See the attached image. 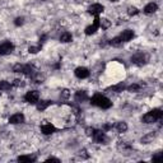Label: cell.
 <instances>
[{"instance_id": "1", "label": "cell", "mask_w": 163, "mask_h": 163, "mask_svg": "<svg viewBox=\"0 0 163 163\" xmlns=\"http://www.w3.org/2000/svg\"><path fill=\"white\" fill-rule=\"evenodd\" d=\"M90 103L93 106H98V107H101V108H105V110L110 108L112 106V102L108 100L107 97H105L102 94H94L93 97H92Z\"/></svg>"}, {"instance_id": "2", "label": "cell", "mask_w": 163, "mask_h": 163, "mask_svg": "<svg viewBox=\"0 0 163 163\" xmlns=\"http://www.w3.org/2000/svg\"><path fill=\"white\" fill-rule=\"evenodd\" d=\"M13 72L14 73H23L27 75H33L34 72L31 65H23V64H16L13 66Z\"/></svg>"}, {"instance_id": "3", "label": "cell", "mask_w": 163, "mask_h": 163, "mask_svg": "<svg viewBox=\"0 0 163 163\" xmlns=\"http://www.w3.org/2000/svg\"><path fill=\"white\" fill-rule=\"evenodd\" d=\"M24 100L26 102L31 103V105H36L40 100V93L37 90H31V92H27L26 96H24Z\"/></svg>"}, {"instance_id": "4", "label": "cell", "mask_w": 163, "mask_h": 163, "mask_svg": "<svg viewBox=\"0 0 163 163\" xmlns=\"http://www.w3.org/2000/svg\"><path fill=\"white\" fill-rule=\"evenodd\" d=\"M148 61V56L144 55V54H136V55H134L131 56V62L133 64H135V65H144V64H147Z\"/></svg>"}, {"instance_id": "5", "label": "cell", "mask_w": 163, "mask_h": 163, "mask_svg": "<svg viewBox=\"0 0 163 163\" xmlns=\"http://www.w3.org/2000/svg\"><path fill=\"white\" fill-rule=\"evenodd\" d=\"M14 51V45L10 42H4L0 45V55H9Z\"/></svg>"}, {"instance_id": "6", "label": "cell", "mask_w": 163, "mask_h": 163, "mask_svg": "<svg viewBox=\"0 0 163 163\" xmlns=\"http://www.w3.org/2000/svg\"><path fill=\"white\" fill-rule=\"evenodd\" d=\"M74 74H75L76 78H79V79H86V78L89 76V70L87 68H84V66H79V68L75 69Z\"/></svg>"}, {"instance_id": "7", "label": "cell", "mask_w": 163, "mask_h": 163, "mask_svg": "<svg viewBox=\"0 0 163 163\" xmlns=\"http://www.w3.org/2000/svg\"><path fill=\"white\" fill-rule=\"evenodd\" d=\"M98 27H100V18L96 17L93 24H90V26H88V27L86 28V34H87V36H90V34H94V33H96V31L98 30Z\"/></svg>"}, {"instance_id": "8", "label": "cell", "mask_w": 163, "mask_h": 163, "mask_svg": "<svg viewBox=\"0 0 163 163\" xmlns=\"http://www.w3.org/2000/svg\"><path fill=\"white\" fill-rule=\"evenodd\" d=\"M93 139L97 141V143H106V141H107V138H106V135H105V133L102 131V130H94V133H93Z\"/></svg>"}, {"instance_id": "9", "label": "cell", "mask_w": 163, "mask_h": 163, "mask_svg": "<svg viewBox=\"0 0 163 163\" xmlns=\"http://www.w3.org/2000/svg\"><path fill=\"white\" fill-rule=\"evenodd\" d=\"M103 5H101V4H93V5H90L89 8H88V13L89 14H92V16H98V14H101L102 12H103Z\"/></svg>"}, {"instance_id": "10", "label": "cell", "mask_w": 163, "mask_h": 163, "mask_svg": "<svg viewBox=\"0 0 163 163\" xmlns=\"http://www.w3.org/2000/svg\"><path fill=\"white\" fill-rule=\"evenodd\" d=\"M41 131L45 134V135H50V134L56 131V127L52 124H42L41 126Z\"/></svg>"}, {"instance_id": "11", "label": "cell", "mask_w": 163, "mask_h": 163, "mask_svg": "<svg viewBox=\"0 0 163 163\" xmlns=\"http://www.w3.org/2000/svg\"><path fill=\"white\" fill-rule=\"evenodd\" d=\"M9 122H10V124H13V125L22 124V122H24V116L22 115V113H16V115L10 116V119H9Z\"/></svg>"}, {"instance_id": "12", "label": "cell", "mask_w": 163, "mask_h": 163, "mask_svg": "<svg viewBox=\"0 0 163 163\" xmlns=\"http://www.w3.org/2000/svg\"><path fill=\"white\" fill-rule=\"evenodd\" d=\"M120 38H121L122 42H129V41H131L134 38V32L131 30H126V31H124L121 34H120Z\"/></svg>"}, {"instance_id": "13", "label": "cell", "mask_w": 163, "mask_h": 163, "mask_svg": "<svg viewBox=\"0 0 163 163\" xmlns=\"http://www.w3.org/2000/svg\"><path fill=\"white\" fill-rule=\"evenodd\" d=\"M158 10V5L155 4V3H149V4H147L145 5V8H144V13L145 14H153Z\"/></svg>"}, {"instance_id": "14", "label": "cell", "mask_w": 163, "mask_h": 163, "mask_svg": "<svg viewBox=\"0 0 163 163\" xmlns=\"http://www.w3.org/2000/svg\"><path fill=\"white\" fill-rule=\"evenodd\" d=\"M86 100H88L87 92H84V90H78L76 93H75V101H76V102H83V101H86Z\"/></svg>"}, {"instance_id": "15", "label": "cell", "mask_w": 163, "mask_h": 163, "mask_svg": "<svg viewBox=\"0 0 163 163\" xmlns=\"http://www.w3.org/2000/svg\"><path fill=\"white\" fill-rule=\"evenodd\" d=\"M36 105H37V110L38 111H45L48 106L52 105V101H38Z\"/></svg>"}, {"instance_id": "16", "label": "cell", "mask_w": 163, "mask_h": 163, "mask_svg": "<svg viewBox=\"0 0 163 163\" xmlns=\"http://www.w3.org/2000/svg\"><path fill=\"white\" fill-rule=\"evenodd\" d=\"M60 41L62 44H68V42H72L73 41V36L70 32H64L61 36H60Z\"/></svg>"}, {"instance_id": "17", "label": "cell", "mask_w": 163, "mask_h": 163, "mask_svg": "<svg viewBox=\"0 0 163 163\" xmlns=\"http://www.w3.org/2000/svg\"><path fill=\"white\" fill-rule=\"evenodd\" d=\"M125 88H126V86L124 83H119L116 86H112V87L107 88V90H112V92H116V93H120V92H122Z\"/></svg>"}, {"instance_id": "18", "label": "cell", "mask_w": 163, "mask_h": 163, "mask_svg": "<svg viewBox=\"0 0 163 163\" xmlns=\"http://www.w3.org/2000/svg\"><path fill=\"white\" fill-rule=\"evenodd\" d=\"M155 121H157V119H155L151 112L145 113V115L143 116V122H145V124H153V122H155Z\"/></svg>"}, {"instance_id": "19", "label": "cell", "mask_w": 163, "mask_h": 163, "mask_svg": "<svg viewBox=\"0 0 163 163\" xmlns=\"http://www.w3.org/2000/svg\"><path fill=\"white\" fill-rule=\"evenodd\" d=\"M154 138H155V134L149 133V134H147V135H144L143 138H141V143L143 144H149L154 140Z\"/></svg>"}, {"instance_id": "20", "label": "cell", "mask_w": 163, "mask_h": 163, "mask_svg": "<svg viewBox=\"0 0 163 163\" xmlns=\"http://www.w3.org/2000/svg\"><path fill=\"white\" fill-rule=\"evenodd\" d=\"M36 155H20L18 157V162H34Z\"/></svg>"}, {"instance_id": "21", "label": "cell", "mask_w": 163, "mask_h": 163, "mask_svg": "<svg viewBox=\"0 0 163 163\" xmlns=\"http://www.w3.org/2000/svg\"><path fill=\"white\" fill-rule=\"evenodd\" d=\"M100 27L102 28V30H107V28H110V27H111V20L106 19V18L100 19Z\"/></svg>"}, {"instance_id": "22", "label": "cell", "mask_w": 163, "mask_h": 163, "mask_svg": "<svg viewBox=\"0 0 163 163\" xmlns=\"http://www.w3.org/2000/svg\"><path fill=\"white\" fill-rule=\"evenodd\" d=\"M116 129H117L119 133H125V131L127 130V125H126V122H124V121H120V122L116 124Z\"/></svg>"}, {"instance_id": "23", "label": "cell", "mask_w": 163, "mask_h": 163, "mask_svg": "<svg viewBox=\"0 0 163 163\" xmlns=\"http://www.w3.org/2000/svg\"><path fill=\"white\" fill-rule=\"evenodd\" d=\"M12 88V84L6 80H2L0 82V90H9Z\"/></svg>"}, {"instance_id": "24", "label": "cell", "mask_w": 163, "mask_h": 163, "mask_svg": "<svg viewBox=\"0 0 163 163\" xmlns=\"http://www.w3.org/2000/svg\"><path fill=\"white\" fill-rule=\"evenodd\" d=\"M151 113H152V115H153L155 119H157V120L162 119V116H163V112H162L161 108H154V110L151 111Z\"/></svg>"}, {"instance_id": "25", "label": "cell", "mask_w": 163, "mask_h": 163, "mask_svg": "<svg viewBox=\"0 0 163 163\" xmlns=\"http://www.w3.org/2000/svg\"><path fill=\"white\" fill-rule=\"evenodd\" d=\"M110 44H111L112 46H120V45L122 44V41H121V38H120V36H119V37L112 38V40L110 41Z\"/></svg>"}, {"instance_id": "26", "label": "cell", "mask_w": 163, "mask_h": 163, "mask_svg": "<svg viewBox=\"0 0 163 163\" xmlns=\"http://www.w3.org/2000/svg\"><path fill=\"white\" fill-rule=\"evenodd\" d=\"M140 88H141V87L139 86V84H131V86H129L126 89L133 93V92H138V90H140Z\"/></svg>"}, {"instance_id": "27", "label": "cell", "mask_w": 163, "mask_h": 163, "mask_svg": "<svg viewBox=\"0 0 163 163\" xmlns=\"http://www.w3.org/2000/svg\"><path fill=\"white\" fill-rule=\"evenodd\" d=\"M127 13H129V16H136L139 13V9L135 8V6H129V8H127Z\"/></svg>"}, {"instance_id": "28", "label": "cell", "mask_w": 163, "mask_h": 163, "mask_svg": "<svg viewBox=\"0 0 163 163\" xmlns=\"http://www.w3.org/2000/svg\"><path fill=\"white\" fill-rule=\"evenodd\" d=\"M162 161H163V154L162 153H157L152 158V162H162Z\"/></svg>"}, {"instance_id": "29", "label": "cell", "mask_w": 163, "mask_h": 163, "mask_svg": "<svg viewBox=\"0 0 163 163\" xmlns=\"http://www.w3.org/2000/svg\"><path fill=\"white\" fill-rule=\"evenodd\" d=\"M40 50H41L40 46H31L30 48H28V52L30 54H37Z\"/></svg>"}, {"instance_id": "30", "label": "cell", "mask_w": 163, "mask_h": 163, "mask_svg": "<svg viewBox=\"0 0 163 163\" xmlns=\"http://www.w3.org/2000/svg\"><path fill=\"white\" fill-rule=\"evenodd\" d=\"M24 23V18L23 17H18V18H16V20H14V24H16V26H22Z\"/></svg>"}, {"instance_id": "31", "label": "cell", "mask_w": 163, "mask_h": 163, "mask_svg": "<svg viewBox=\"0 0 163 163\" xmlns=\"http://www.w3.org/2000/svg\"><path fill=\"white\" fill-rule=\"evenodd\" d=\"M93 133H94L93 127H87V129H86V134L88 136H92V135H93Z\"/></svg>"}, {"instance_id": "32", "label": "cell", "mask_w": 163, "mask_h": 163, "mask_svg": "<svg viewBox=\"0 0 163 163\" xmlns=\"http://www.w3.org/2000/svg\"><path fill=\"white\" fill-rule=\"evenodd\" d=\"M13 84H14V86H16V87H20V86H24V83H22V80H20V79H16V80L13 82Z\"/></svg>"}, {"instance_id": "33", "label": "cell", "mask_w": 163, "mask_h": 163, "mask_svg": "<svg viewBox=\"0 0 163 163\" xmlns=\"http://www.w3.org/2000/svg\"><path fill=\"white\" fill-rule=\"evenodd\" d=\"M69 94H70V93H69V90H68V89H64V90L61 92V97H62V98H68Z\"/></svg>"}, {"instance_id": "34", "label": "cell", "mask_w": 163, "mask_h": 163, "mask_svg": "<svg viewBox=\"0 0 163 163\" xmlns=\"http://www.w3.org/2000/svg\"><path fill=\"white\" fill-rule=\"evenodd\" d=\"M46 162H56V163H60V159L59 158H55V157H50V158H47Z\"/></svg>"}, {"instance_id": "35", "label": "cell", "mask_w": 163, "mask_h": 163, "mask_svg": "<svg viewBox=\"0 0 163 163\" xmlns=\"http://www.w3.org/2000/svg\"><path fill=\"white\" fill-rule=\"evenodd\" d=\"M79 155H80V157H83V158H88V154H87V151H82V152L79 153Z\"/></svg>"}, {"instance_id": "36", "label": "cell", "mask_w": 163, "mask_h": 163, "mask_svg": "<svg viewBox=\"0 0 163 163\" xmlns=\"http://www.w3.org/2000/svg\"><path fill=\"white\" fill-rule=\"evenodd\" d=\"M111 2H119V0H111Z\"/></svg>"}]
</instances>
